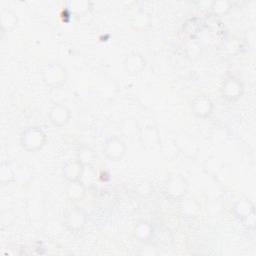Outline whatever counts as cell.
<instances>
[{"mask_svg": "<svg viewBox=\"0 0 256 256\" xmlns=\"http://www.w3.org/2000/svg\"><path fill=\"white\" fill-rule=\"evenodd\" d=\"M188 189V183L181 175L170 176L164 186V193L170 199L182 198Z\"/></svg>", "mask_w": 256, "mask_h": 256, "instance_id": "4", "label": "cell"}, {"mask_svg": "<svg viewBox=\"0 0 256 256\" xmlns=\"http://www.w3.org/2000/svg\"><path fill=\"white\" fill-rule=\"evenodd\" d=\"M14 179V171L8 166V164H3L0 171V181L2 184H7Z\"/></svg>", "mask_w": 256, "mask_h": 256, "instance_id": "19", "label": "cell"}, {"mask_svg": "<svg viewBox=\"0 0 256 256\" xmlns=\"http://www.w3.org/2000/svg\"><path fill=\"white\" fill-rule=\"evenodd\" d=\"M243 94V85L239 79L235 77L227 78L221 86V95L222 97L229 101L234 102L238 100Z\"/></svg>", "mask_w": 256, "mask_h": 256, "instance_id": "5", "label": "cell"}, {"mask_svg": "<svg viewBox=\"0 0 256 256\" xmlns=\"http://www.w3.org/2000/svg\"><path fill=\"white\" fill-rule=\"evenodd\" d=\"M84 166H93L97 159V155L95 152L88 147H83L79 150L76 157Z\"/></svg>", "mask_w": 256, "mask_h": 256, "instance_id": "16", "label": "cell"}, {"mask_svg": "<svg viewBox=\"0 0 256 256\" xmlns=\"http://www.w3.org/2000/svg\"><path fill=\"white\" fill-rule=\"evenodd\" d=\"M127 146L119 136H110L103 145V153L111 161H120L126 154Z\"/></svg>", "mask_w": 256, "mask_h": 256, "instance_id": "3", "label": "cell"}, {"mask_svg": "<svg viewBox=\"0 0 256 256\" xmlns=\"http://www.w3.org/2000/svg\"><path fill=\"white\" fill-rule=\"evenodd\" d=\"M84 167L85 166L77 158L67 160L63 164L62 174L68 182L80 181Z\"/></svg>", "mask_w": 256, "mask_h": 256, "instance_id": "9", "label": "cell"}, {"mask_svg": "<svg viewBox=\"0 0 256 256\" xmlns=\"http://www.w3.org/2000/svg\"><path fill=\"white\" fill-rule=\"evenodd\" d=\"M18 25V16L11 9H3L0 12V27L3 33L12 31Z\"/></svg>", "mask_w": 256, "mask_h": 256, "instance_id": "13", "label": "cell"}, {"mask_svg": "<svg viewBox=\"0 0 256 256\" xmlns=\"http://www.w3.org/2000/svg\"><path fill=\"white\" fill-rule=\"evenodd\" d=\"M47 136L43 129L38 126L25 128L20 134V145L27 152H36L46 144Z\"/></svg>", "mask_w": 256, "mask_h": 256, "instance_id": "1", "label": "cell"}, {"mask_svg": "<svg viewBox=\"0 0 256 256\" xmlns=\"http://www.w3.org/2000/svg\"><path fill=\"white\" fill-rule=\"evenodd\" d=\"M186 52H187V55L191 58L198 57V55L200 54V46L198 45L197 42L191 41L186 45Z\"/></svg>", "mask_w": 256, "mask_h": 256, "instance_id": "20", "label": "cell"}, {"mask_svg": "<svg viewBox=\"0 0 256 256\" xmlns=\"http://www.w3.org/2000/svg\"><path fill=\"white\" fill-rule=\"evenodd\" d=\"M66 195L72 201H79L82 200L85 196L86 186L81 181H74L69 182L66 187Z\"/></svg>", "mask_w": 256, "mask_h": 256, "instance_id": "14", "label": "cell"}, {"mask_svg": "<svg viewBox=\"0 0 256 256\" xmlns=\"http://www.w3.org/2000/svg\"><path fill=\"white\" fill-rule=\"evenodd\" d=\"M153 236V227L145 221L139 222L134 228V237L140 242H147Z\"/></svg>", "mask_w": 256, "mask_h": 256, "instance_id": "15", "label": "cell"}, {"mask_svg": "<svg viewBox=\"0 0 256 256\" xmlns=\"http://www.w3.org/2000/svg\"><path fill=\"white\" fill-rule=\"evenodd\" d=\"M231 8V3L227 0H218L214 1L211 4V10L214 14L223 15L226 14Z\"/></svg>", "mask_w": 256, "mask_h": 256, "instance_id": "17", "label": "cell"}, {"mask_svg": "<svg viewBox=\"0 0 256 256\" xmlns=\"http://www.w3.org/2000/svg\"><path fill=\"white\" fill-rule=\"evenodd\" d=\"M48 118L53 126L60 128L67 125L70 121L71 111L64 104H55L50 108Z\"/></svg>", "mask_w": 256, "mask_h": 256, "instance_id": "8", "label": "cell"}, {"mask_svg": "<svg viewBox=\"0 0 256 256\" xmlns=\"http://www.w3.org/2000/svg\"><path fill=\"white\" fill-rule=\"evenodd\" d=\"M42 80L51 88H59L67 80V70L59 62H49L42 70Z\"/></svg>", "mask_w": 256, "mask_h": 256, "instance_id": "2", "label": "cell"}, {"mask_svg": "<svg viewBox=\"0 0 256 256\" xmlns=\"http://www.w3.org/2000/svg\"><path fill=\"white\" fill-rule=\"evenodd\" d=\"M139 138L143 146L153 149L160 144V136L158 129L155 126H146L139 131Z\"/></svg>", "mask_w": 256, "mask_h": 256, "instance_id": "11", "label": "cell"}, {"mask_svg": "<svg viewBox=\"0 0 256 256\" xmlns=\"http://www.w3.org/2000/svg\"><path fill=\"white\" fill-rule=\"evenodd\" d=\"M146 66V61L144 57L137 52H132L128 54L123 60L124 70L130 75H136L140 73Z\"/></svg>", "mask_w": 256, "mask_h": 256, "instance_id": "10", "label": "cell"}, {"mask_svg": "<svg viewBox=\"0 0 256 256\" xmlns=\"http://www.w3.org/2000/svg\"><path fill=\"white\" fill-rule=\"evenodd\" d=\"M121 130H122L123 134L128 135V136L139 134V131H140V129H138L137 122L133 119H126L122 124Z\"/></svg>", "mask_w": 256, "mask_h": 256, "instance_id": "18", "label": "cell"}, {"mask_svg": "<svg viewBox=\"0 0 256 256\" xmlns=\"http://www.w3.org/2000/svg\"><path fill=\"white\" fill-rule=\"evenodd\" d=\"M86 221L87 217L85 212L78 207H74L68 210L64 218L65 226L72 232L81 231L84 228Z\"/></svg>", "mask_w": 256, "mask_h": 256, "instance_id": "6", "label": "cell"}, {"mask_svg": "<svg viewBox=\"0 0 256 256\" xmlns=\"http://www.w3.org/2000/svg\"><path fill=\"white\" fill-rule=\"evenodd\" d=\"M191 109L195 116L199 118L209 117L214 109L212 100L207 95H197L191 101Z\"/></svg>", "mask_w": 256, "mask_h": 256, "instance_id": "7", "label": "cell"}, {"mask_svg": "<svg viewBox=\"0 0 256 256\" xmlns=\"http://www.w3.org/2000/svg\"><path fill=\"white\" fill-rule=\"evenodd\" d=\"M233 211L242 220H254V205L247 199L238 200L233 206Z\"/></svg>", "mask_w": 256, "mask_h": 256, "instance_id": "12", "label": "cell"}]
</instances>
